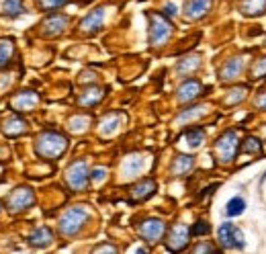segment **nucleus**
Listing matches in <instances>:
<instances>
[{
  "mask_svg": "<svg viewBox=\"0 0 266 254\" xmlns=\"http://www.w3.org/2000/svg\"><path fill=\"white\" fill-rule=\"evenodd\" d=\"M66 148H68V140L58 132H43L35 140V152L47 160L60 158L66 152Z\"/></svg>",
  "mask_w": 266,
  "mask_h": 254,
  "instance_id": "1",
  "label": "nucleus"
},
{
  "mask_svg": "<svg viewBox=\"0 0 266 254\" xmlns=\"http://www.w3.org/2000/svg\"><path fill=\"white\" fill-rule=\"evenodd\" d=\"M86 219H88V211L84 207H72L60 217V232L64 236H74L82 230Z\"/></svg>",
  "mask_w": 266,
  "mask_h": 254,
  "instance_id": "2",
  "label": "nucleus"
},
{
  "mask_svg": "<svg viewBox=\"0 0 266 254\" xmlns=\"http://www.w3.org/2000/svg\"><path fill=\"white\" fill-rule=\"evenodd\" d=\"M237 146H240L237 134H235V132H225V134L217 140V144H215V154H217V160H219L221 164H229V162L235 158Z\"/></svg>",
  "mask_w": 266,
  "mask_h": 254,
  "instance_id": "3",
  "label": "nucleus"
},
{
  "mask_svg": "<svg viewBox=\"0 0 266 254\" xmlns=\"http://www.w3.org/2000/svg\"><path fill=\"white\" fill-rule=\"evenodd\" d=\"M172 35V25L162 15H150V43L162 45Z\"/></svg>",
  "mask_w": 266,
  "mask_h": 254,
  "instance_id": "4",
  "label": "nucleus"
},
{
  "mask_svg": "<svg viewBox=\"0 0 266 254\" xmlns=\"http://www.w3.org/2000/svg\"><path fill=\"white\" fill-rule=\"evenodd\" d=\"M88 179H90V176H88V166H86L84 160L74 162V164L68 168V172H66V181H68L70 189H74V191H82V189H86Z\"/></svg>",
  "mask_w": 266,
  "mask_h": 254,
  "instance_id": "5",
  "label": "nucleus"
},
{
  "mask_svg": "<svg viewBox=\"0 0 266 254\" xmlns=\"http://www.w3.org/2000/svg\"><path fill=\"white\" fill-rule=\"evenodd\" d=\"M217 236H219V244L223 248H227V250H231V248H244V234L233 223H221Z\"/></svg>",
  "mask_w": 266,
  "mask_h": 254,
  "instance_id": "6",
  "label": "nucleus"
},
{
  "mask_svg": "<svg viewBox=\"0 0 266 254\" xmlns=\"http://www.w3.org/2000/svg\"><path fill=\"white\" fill-rule=\"evenodd\" d=\"M33 201H35L33 191L27 189V187H23V189H17V191L11 193V197H9V209L11 211H23V209L31 207Z\"/></svg>",
  "mask_w": 266,
  "mask_h": 254,
  "instance_id": "7",
  "label": "nucleus"
},
{
  "mask_svg": "<svg viewBox=\"0 0 266 254\" xmlns=\"http://www.w3.org/2000/svg\"><path fill=\"white\" fill-rule=\"evenodd\" d=\"M166 232V225L164 221L160 219H146L142 225H140V236L146 240V242H158Z\"/></svg>",
  "mask_w": 266,
  "mask_h": 254,
  "instance_id": "8",
  "label": "nucleus"
},
{
  "mask_svg": "<svg viewBox=\"0 0 266 254\" xmlns=\"http://www.w3.org/2000/svg\"><path fill=\"white\" fill-rule=\"evenodd\" d=\"M104 17H107V9H96V11H92L90 15H86V17L80 21V31H82V33H88V35L96 33V31L102 27Z\"/></svg>",
  "mask_w": 266,
  "mask_h": 254,
  "instance_id": "9",
  "label": "nucleus"
},
{
  "mask_svg": "<svg viewBox=\"0 0 266 254\" xmlns=\"http://www.w3.org/2000/svg\"><path fill=\"white\" fill-rule=\"evenodd\" d=\"M146 168V158L142 154H131L123 160V166H121V172L125 179H133V176H138L142 174V170Z\"/></svg>",
  "mask_w": 266,
  "mask_h": 254,
  "instance_id": "10",
  "label": "nucleus"
},
{
  "mask_svg": "<svg viewBox=\"0 0 266 254\" xmlns=\"http://www.w3.org/2000/svg\"><path fill=\"white\" fill-rule=\"evenodd\" d=\"M189 236H191V230L182 223H176L168 236V250H182L189 242Z\"/></svg>",
  "mask_w": 266,
  "mask_h": 254,
  "instance_id": "11",
  "label": "nucleus"
},
{
  "mask_svg": "<svg viewBox=\"0 0 266 254\" xmlns=\"http://www.w3.org/2000/svg\"><path fill=\"white\" fill-rule=\"evenodd\" d=\"M213 0H187L184 5V17L189 21H197L203 15H207V11L211 9Z\"/></svg>",
  "mask_w": 266,
  "mask_h": 254,
  "instance_id": "12",
  "label": "nucleus"
},
{
  "mask_svg": "<svg viewBox=\"0 0 266 254\" xmlns=\"http://www.w3.org/2000/svg\"><path fill=\"white\" fill-rule=\"evenodd\" d=\"M203 92V86H201V82L199 80H187L180 88H178V100L180 103H189V100H193V98H197L199 94Z\"/></svg>",
  "mask_w": 266,
  "mask_h": 254,
  "instance_id": "13",
  "label": "nucleus"
},
{
  "mask_svg": "<svg viewBox=\"0 0 266 254\" xmlns=\"http://www.w3.org/2000/svg\"><path fill=\"white\" fill-rule=\"evenodd\" d=\"M240 11L246 17H262L266 13V0H242Z\"/></svg>",
  "mask_w": 266,
  "mask_h": 254,
  "instance_id": "14",
  "label": "nucleus"
},
{
  "mask_svg": "<svg viewBox=\"0 0 266 254\" xmlns=\"http://www.w3.org/2000/svg\"><path fill=\"white\" fill-rule=\"evenodd\" d=\"M154 191H156V183L152 179H146V181H142L140 185H136V187L131 189V197L136 199V201H144V199L152 197Z\"/></svg>",
  "mask_w": 266,
  "mask_h": 254,
  "instance_id": "15",
  "label": "nucleus"
},
{
  "mask_svg": "<svg viewBox=\"0 0 266 254\" xmlns=\"http://www.w3.org/2000/svg\"><path fill=\"white\" fill-rule=\"evenodd\" d=\"M66 25H68V17H64V15H54V17H49V19L43 23V31H45V35H60V33L66 29Z\"/></svg>",
  "mask_w": 266,
  "mask_h": 254,
  "instance_id": "16",
  "label": "nucleus"
},
{
  "mask_svg": "<svg viewBox=\"0 0 266 254\" xmlns=\"http://www.w3.org/2000/svg\"><path fill=\"white\" fill-rule=\"evenodd\" d=\"M121 121H123V115H121V113H109V115L100 121V134H102V136H113V134L119 130Z\"/></svg>",
  "mask_w": 266,
  "mask_h": 254,
  "instance_id": "17",
  "label": "nucleus"
},
{
  "mask_svg": "<svg viewBox=\"0 0 266 254\" xmlns=\"http://www.w3.org/2000/svg\"><path fill=\"white\" fill-rule=\"evenodd\" d=\"M37 100H39V96L35 92H21L13 98V107L17 111H31L37 105Z\"/></svg>",
  "mask_w": 266,
  "mask_h": 254,
  "instance_id": "18",
  "label": "nucleus"
},
{
  "mask_svg": "<svg viewBox=\"0 0 266 254\" xmlns=\"http://www.w3.org/2000/svg\"><path fill=\"white\" fill-rule=\"evenodd\" d=\"M244 70V60L242 58H235V60H229L223 68H221V80H233L235 76H240V72Z\"/></svg>",
  "mask_w": 266,
  "mask_h": 254,
  "instance_id": "19",
  "label": "nucleus"
},
{
  "mask_svg": "<svg viewBox=\"0 0 266 254\" xmlns=\"http://www.w3.org/2000/svg\"><path fill=\"white\" fill-rule=\"evenodd\" d=\"M205 113H207V107H205V105L184 109V111L176 117V123H178V125H182V123H189V121H197V119H199V117H203Z\"/></svg>",
  "mask_w": 266,
  "mask_h": 254,
  "instance_id": "20",
  "label": "nucleus"
},
{
  "mask_svg": "<svg viewBox=\"0 0 266 254\" xmlns=\"http://www.w3.org/2000/svg\"><path fill=\"white\" fill-rule=\"evenodd\" d=\"M23 132H27V123H25L23 119H19V117L7 119V123H5V134H7V136L15 138V136H21Z\"/></svg>",
  "mask_w": 266,
  "mask_h": 254,
  "instance_id": "21",
  "label": "nucleus"
},
{
  "mask_svg": "<svg viewBox=\"0 0 266 254\" xmlns=\"http://www.w3.org/2000/svg\"><path fill=\"white\" fill-rule=\"evenodd\" d=\"M193 166H195L193 156H178V158H174V162H172V172H174L176 176H184Z\"/></svg>",
  "mask_w": 266,
  "mask_h": 254,
  "instance_id": "22",
  "label": "nucleus"
},
{
  "mask_svg": "<svg viewBox=\"0 0 266 254\" xmlns=\"http://www.w3.org/2000/svg\"><path fill=\"white\" fill-rule=\"evenodd\" d=\"M29 240H31V244H33V246H47V244L54 240V234H51L47 227H43V225H41V227H37V230L31 234V238H29Z\"/></svg>",
  "mask_w": 266,
  "mask_h": 254,
  "instance_id": "23",
  "label": "nucleus"
},
{
  "mask_svg": "<svg viewBox=\"0 0 266 254\" xmlns=\"http://www.w3.org/2000/svg\"><path fill=\"white\" fill-rule=\"evenodd\" d=\"M199 66H201V58H199V56L184 58V60H180V62H178L176 72H178V74H189V72H195Z\"/></svg>",
  "mask_w": 266,
  "mask_h": 254,
  "instance_id": "24",
  "label": "nucleus"
},
{
  "mask_svg": "<svg viewBox=\"0 0 266 254\" xmlns=\"http://www.w3.org/2000/svg\"><path fill=\"white\" fill-rule=\"evenodd\" d=\"M102 94H104V92H102L100 88H88V90L80 96L78 103H80L82 107H92V105H96V103L102 98Z\"/></svg>",
  "mask_w": 266,
  "mask_h": 254,
  "instance_id": "25",
  "label": "nucleus"
},
{
  "mask_svg": "<svg viewBox=\"0 0 266 254\" xmlns=\"http://www.w3.org/2000/svg\"><path fill=\"white\" fill-rule=\"evenodd\" d=\"M244 209H246V201H244L242 197H233V199L227 203V207H225V213H227L229 217H235V215L244 213Z\"/></svg>",
  "mask_w": 266,
  "mask_h": 254,
  "instance_id": "26",
  "label": "nucleus"
},
{
  "mask_svg": "<svg viewBox=\"0 0 266 254\" xmlns=\"http://www.w3.org/2000/svg\"><path fill=\"white\" fill-rule=\"evenodd\" d=\"M242 152H246V154H262V146H260V142L256 140V138H246L244 142H242V148H240Z\"/></svg>",
  "mask_w": 266,
  "mask_h": 254,
  "instance_id": "27",
  "label": "nucleus"
},
{
  "mask_svg": "<svg viewBox=\"0 0 266 254\" xmlns=\"http://www.w3.org/2000/svg\"><path fill=\"white\" fill-rule=\"evenodd\" d=\"M3 9H5V15H9V17H17V15L23 13V3H21V0H5Z\"/></svg>",
  "mask_w": 266,
  "mask_h": 254,
  "instance_id": "28",
  "label": "nucleus"
},
{
  "mask_svg": "<svg viewBox=\"0 0 266 254\" xmlns=\"http://www.w3.org/2000/svg\"><path fill=\"white\" fill-rule=\"evenodd\" d=\"M184 140L189 142L191 148H199L201 142L205 140V132H203V130H193V132H189V134L184 136Z\"/></svg>",
  "mask_w": 266,
  "mask_h": 254,
  "instance_id": "29",
  "label": "nucleus"
},
{
  "mask_svg": "<svg viewBox=\"0 0 266 254\" xmlns=\"http://www.w3.org/2000/svg\"><path fill=\"white\" fill-rule=\"evenodd\" d=\"M68 0H37V5L43 9V11H56L60 7H64Z\"/></svg>",
  "mask_w": 266,
  "mask_h": 254,
  "instance_id": "30",
  "label": "nucleus"
},
{
  "mask_svg": "<svg viewBox=\"0 0 266 254\" xmlns=\"http://www.w3.org/2000/svg\"><path fill=\"white\" fill-rule=\"evenodd\" d=\"M88 121H90L88 117H74V119L70 121V130H72V132H78V134H80V132H84V130H86Z\"/></svg>",
  "mask_w": 266,
  "mask_h": 254,
  "instance_id": "31",
  "label": "nucleus"
},
{
  "mask_svg": "<svg viewBox=\"0 0 266 254\" xmlns=\"http://www.w3.org/2000/svg\"><path fill=\"white\" fill-rule=\"evenodd\" d=\"M254 76V80H260V78H264L266 76V58H260V60H256V66H254V72H252Z\"/></svg>",
  "mask_w": 266,
  "mask_h": 254,
  "instance_id": "32",
  "label": "nucleus"
},
{
  "mask_svg": "<svg viewBox=\"0 0 266 254\" xmlns=\"http://www.w3.org/2000/svg\"><path fill=\"white\" fill-rule=\"evenodd\" d=\"M231 92H233V94L225 98V103H227V105H235L237 100H242V98L246 96V92H248V88H246V86H240V88H233Z\"/></svg>",
  "mask_w": 266,
  "mask_h": 254,
  "instance_id": "33",
  "label": "nucleus"
},
{
  "mask_svg": "<svg viewBox=\"0 0 266 254\" xmlns=\"http://www.w3.org/2000/svg\"><path fill=\"white\" fill-rule=\"evenodd\" d=\"M201 234H209V225L205 221H197V225L191 230V236H201Z\"/></svg>",
  "mask_w": 266,
  "mask_h": 254,
  "instance_id": "34",
  "label": "nucleus"
},
{
  "mask_svg": "<svg viewBox=\"0 0 266 254\" xmlns=\"http://www.w3.org/2000/svg\"><path fill=\"white\" fill-rule=\"evenodd\" d=\"M104 174H107V170H104V168H94V170H92V174H90V179L98 183V181H102V179H104Z\"/></svg>",
  "mask_w": 266,
  "mask_h": 254,
  "instance_id": "35",
  "label": "nucleus"
},
{
  "mask_svg": "<svg viewBox=\"0 0 266 254\" xmlns=\"http://www.w3.org/2000/svg\"><path fill=\"white\" fill-rule=\"evenodd\" d=\"M195 252H215V248H213V246H209V244H201V246H197V248H195Z\"/></svg>",
  "mask_w": 266,
  "mask_h": 254,
  "instance_id": "36",
  "label": "nucleus"
},
{
  "mask_svg": "<svg viewBox=\"0 0 266 254\" xmlns=\"http://www.w3.org/2000/svg\"><path fill=\"white\" fill-rule=\"evenodd\" d=\"M256 107H258V109H266V94H260V96L256 98Z\"/></svg>",
  "mask_w": 266,
  "mask_h": 254,
  "instance_id": "37",
  "label": "nucleus"
},
{
  "mask_svg": "<svg viewBox=\"0 0 266 254\" xmlns=\"http://www.w3.org/2000/svg\"><path fill=\"white\" fill-rule=\"evenodd\" d=\"M164 13H166L168 17H174V15H176V7H174V5H166V7H164Z\"/></svg>",
  "mask_w": 266,
  "mask_h": 254,
  "instance_id": "38",
  "label": "nucleus"
},
{
  "mask_svg": "<svg viewBox=\"0 0 266 254\" xmlns=\"http://www.w3.org/2000/svg\"><path fill=\"white\" fill-rule=\"evenodd\" d=\"M102 250H104V252H115L113 246H100V248H96V252H102Z\"/></svg>",
  "mask_w": 266,
  "mask_h": 254,
  "instance_id": "39",
  "label": "nucleus"
}]
</instances>
